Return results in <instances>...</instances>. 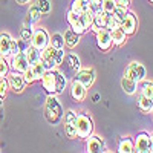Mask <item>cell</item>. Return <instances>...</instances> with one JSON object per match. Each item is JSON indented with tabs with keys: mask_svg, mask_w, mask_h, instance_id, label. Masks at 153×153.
Segmentation results:
<instances>
[{
	"mask_svg": "<svg viewBox=\"0 0 153 153\" xmlns=\"http://www.w3.org/2000/svg\"><path fill=\"white\" fill-rule=\"evenodd\" d=\"M42 86L48 94H52V95H60L65 92L68 80L63 72L52 69V71H46L42 76Z\"/></svg>",
	"mask_w": 153,
	"mask_h": 153,
	"instance_id": "1",
	"label": "cell"
},
{
	"mask_svg": "<svg viewBox=\"0 0 153 153\" xmlns=\"http://www.w3.org/2000/svg\"><path fill=\"white\" fill-rule=\"evenodd\" d=\"M63 58H65V51L63 49H55L52 46H48L43 51H40V61L46 71L57 69L60 65H63Z\"/></svg>",
	"mask_w": 153,
	"mask_h": 153,
	"instance_id": "2",
	"label": "cell"
},
{
	"mask_svg": "<svg viewBox=\"0 0 153 153\" xmlns=\"http://www.w3.org/2000/svg\"><path fill=\"white\" fill-rule=\"evenodd\" d=\"M45 117L48 120L49 124L57 126L61 118H63V107L60 104V101L55 95L49 94L46 98V103H45Z\"/></svg>",
	"mask_w": 153,
	"mask_h": 153,
	"instance_id": "3",
	"label": "cell"
},
{
	"mask_svg": "<svg viewBox=\"0 0 153 153\" xmlns=\"http://www.w3.org/2000/svg\"><path fill=\"white\" fill-rule=\"evenodd\" d=\"M74 126L76 130V136L81 139H86L94 132V121L87 113H76V117L74 120Z\"/></svg>",
	"mask_w": 153,
	"mask_h": 153,
	"instance_id": "4",
	"label": "cell"
},
{
	"mask_svg": "<svg viewBox=\"0 0 153 153\" xmlns=\"http://www.w3.org/2000/svg\"><path fill=\"white\" fill-rule=\"evenodd\" d=\"M133 152H136V153H152L153 152L152 136L146 132L138 133L135 141H133Z\"/></svg>",
	"mask_w": 153,
	"mask_h": 153,
	"instance_id": "5",
	"label": "cell"
},
{
	"mask_svg": "<svg viewBox=\"0 0 153 153\" xmlns=\"http://www.w3.org/2000/svg\"><path fill=\"white\" fill-rule=\"evenodd\" d=\"M124 75L132 78V80H135L136 83H139L141 80L146 78V68H144V65H141V63L132 61V63L127 65V68L124 71Z\"/></svg>",
	"mask_w": 153,
	"mask_h": 153,
	"instance_id": "6",
	"label": "cell"
},
{
	"mask_svg": "<svg viewBox=\"0 0 153 153\" xmlns=\"http://www.w3.org/2000/svg\"><path fill=\"white\" fill-rule=\"evenodd\" d=\"M34 48H37L38 51H43L45 48L49 46V34L43 29V28H38L32 32L31 37V42H29Z\"/></svg>",
	"mask_w": 153,
	"mask_h": 153,
	"instance_id": "7",
	"label": "cell"
},
{
	"mask_svg": "<svg viewBox=\"0 0 153 153\" xmlns=\"http://www.w3.org/2000/svg\"><path fill=\"white\" fill-rule=\"evenodd\" d=\"M74 80L80 81L86 89H89V87L94 84V81H95V71L92 68H83V69L80 68L78 71H76Z\"/></svg>",
	"mask_w": 153,
	"mask_h": 153,
	"instance_id": "8",
	"label": "cell"
},
{
	"mask_svg": "<svg viewBox=\"0 0 153 153\" xmlns=\"http://www.w3.org/2000/svg\"><path fill=\"white\" fill-rule=\"evenodd\" d=\"M97 46L101 52H109L112 49V38H110V31L106 28H101L97 31Z\"/></svg>",
	"mask_w": 153,
	"mask_h": 153,
	"instance_id": "9",
	"label": "cell"
},
{
	"mask_svg": "<svg viewBox=\"0 0 153 153\" xmlns=\"http://www.w3.org/2000/svg\"><path fill=\"white\" fill-rule=\"evenodd\" d=\"M86 150L89 153H101V152H106V144H104V139L101 136L97 135H89L86 138Z\"/></svg>",
	"mask_w": 153,
	"mask_h": 153,
	"instance_id": "10",
	"label": "cell"
},
{
	"mask_svg": "<svg viewBox=\"0 0 153 153\" xmlns=\"http://www.w3.org/2000/svg\"><path fill=\"white\" fill-rule=\"evenodd\" d=\"M120 28L124 31V34H126L127 37H130V35H133V34L136 32V29H138V19H136V16L133 14V12L127 11V16H126V19L120 23Z\"/></svg>",
	"mask_w": 153,
	"mask_h": 153,
	"instance_id": "11",
	"label": "cell"
},
{
	"mask_svg": "<svg viewBox=\"0 0 153 153\" xmlns=\"http://www.w3.org/2000/svg\"><path fill=\"white\" fill-rule=\"evenodd\" d=\"M8 84H9V89L11 91H14L16 94H20L23 92V89H25V80H23V75L20 72H16V71H12V72H8Z\"/></svg>",
	"mask_w": 153,
	"mask_h": 153,
	"instance_id": "12",
	"label": "cell"
},
{
	"mask_svg": "<svg viewBox=\"0 0 153 153\" xmlns=\"http://www.w3.org/2000/svg\"><path fill=\"white\" fill-rule=\"evenodd\" d=\"M9 66L12 68V71L23 74L25 71L29 68V63H28V60H26V57H25L23 52H19V54H16V55H12V57H11Z\"/></svg>",
	"mask_w": 153,
	"mask_h": 153,
	"instance_id": "13",
	"label": "cell"
},
{
	"mask_svg": "<svg viewBox=\"0 0 153 153\" xmlns=\"http://www.w3.org/2000/svg\"><path fill=\"white\" fill-rule=\"evenodd\" d=\"M109 19H110V14H107V12H104L103 9H98L94 12V22H92V29L97 32L98 29L101 28H106L107 23H109Z\"/></svg>",
	"mask_w": 153,
	"mask_h": 153,
	"instance_id": "14",
	"label": "cell"
},
{
	"mask_svg": "<svg viewBox=\"0 0 153 153\" xmlns=\"http://www.w3.org/2000/svg\"><path fill=\"white\" fill-rule=\"evenodd\" d=\"M68 23H69V26L74 32H76L78 35H83L86 32V28L83 26V23H81V19L78 14H75V12L69 11L68 12Z\"/></svg>",
	"mask_w": 153,
	"mask_h": 153,
	"instance_id": "15",
	"label": "cell"
},
{
	"mask_svg": "<svg viewBox=\"0 0 153 153\" xmlns=\"http://www.w3.org/2000/svg\"><path fill=\"white\" fill-rule=\"evenodd\" d=\"M86 94H87V89L80 81L74 80L72 84H71V97L76 101V103H81V101L86 98Z\"/></svg>",
	"mask_w": 153,
	"mask_h": 153,
	"instance_id": "16",
	"label": "cell"
},
{
	"mask_svg": "<svg viewBox=\"0 0 153 153\" xmlns=\"http://www.w3.org/2000/svg\"><path fill=\"white\" fill-rule=\"evenodd\" d=\"M110 38H112V46H123L127 42V35L120 26L110 29Z\"/></svg>",
	"mask_w": 153,
	"mask_h": 153,
	"instance_id": "17",
	"label": "cell"
},
{
	"mask_svg": "<svg viewBox=\"0 0 153 153\" xmlns=\"http://www.w3.org/2000/svg\"><path fill=\"white\" fill-rule=\"evenodd\" d=\"M11 35L8 32L0 34V57L8 58L9 57V46H11Z\"/></svg>",
	"mask_w": 153,
	"mask_h": 153,
	"instance_id": "18",
	"label": "cell"
},
{
	"mask_svg": "<svg viewBox=\"0 0 153 153\" xmlns=\"http://www.w3.org/2000/svg\"><path fill=\"white\" fill-rule=\"evenodd\" d=\"M121 86H123V91L127 94V95H135L136 91H138V83L132 78H129V76H123L121 80Z\"/></svg>",
	"mask_w": 153,
	"mask_h": 153,
	"instance_id": "19",
	"label": "cell"
},
{
	"mask_svg": "<svg viewBox=\"0 0 153 153\" xmlns=\"http://www.w3.org/2000/svg\"><path fill=\"white\" fill-rule=\"evenodd\" d=\"M153 98H149V97H146V95H143V94H139V97H138V109L141 110L143 113H150L152 112V109H153V101H152Z\"/></svg>",
	"mask_w": 153,
	"mask_h": 153,
	"instance_id": "20",
	"label": "cell"
},
{
	"mask_svg": "<svg viewBox=\"0 0 153 153\" xmlns=\"http://www.w3.org/2000/svg\"><path fill=\"white\" fill-rule=\"evenodd\" d=\"M63 63H66L68 69H69V71H74V72H76V71L81 68L80 58H78V55H75V54H68V55H65V58H63Z\"/></svg>",
	"mask_w": 153,
	"mask_h": 153,
	"instance_id": "21",
	"label": "cell"
},
{
	"mask_svg": "<svg viewBox=\"0 0 153 153\" xmlns=\"http://www.w3.org/2000/svg\"><path fill=\"white\" fill-rule=\"evenodd\" d=\"M63 40H65V46L72 49V48H75L76 45L80 43V35L76 32H74L72 29H68L65 32V35H63Z\"/></svg>",
	"mask_w": 153,
	"mask_h": 153,
	"instance_id": "22",
	"label": "cell"
},
{
	"mask_svg": "<svg viewBox=\"0 0 153 153\" xmlns=\"http://www.w3.org/2000/svg\"><path fill=\"white\" fill-rule=\"evenodd\" d=\"M118 152L120 153H132L133 152V139L130 136H121L118 141Z\"/></svg>",
	"mask_w": 153,
	"mask_h": 153,
	"instance_id": "23",
	"label": "cell"
},
{
	"mask_svg": "<svg viewBox=\"0 0 153 153\" xmlns=\"http://www.w3.org/2000/svg\"><path fill=\"white\" fill-rule=\"evenodd\" d=\"M23 54H25V57H26V60H28L29 65H32V63H35V61L40 60V51H38L37 48H34L32 45H28L26 49L23 51Z\"/></svg>",
	"mask_w": 153,
	"mask_h": 153,
	"instance_id": "24",
	"label": "cell"
},
{
	"mask_svg": "<svg viewBox=\"0 0 153 153\" xmlns=\"http://www.w3.org/2000/svg\"><path fill=\"white\" fill-rule=\"evenodd\" d=\"M126 16H127V8L126 6H121V5H117L115 6V9L112 11V14H110V17L117 22L118 25L126 19Z\"/></svg>",
	"mask_w": 153,
	"mask_h": 153,
	"instance_id": "25",
	"label": "cell"
},
{
	"mask_svg": "<svg viewBox=\"0 0 153 153\" xmlns=\"http://www.w3.org/2000/svg\"><path fill=\"white\" fill-rule=\"evenodd\" d=\"M89 9V2L87 0H74L72 2V6H71V11L75 12V14H83L84 11Z\"/></svg>",
	"mask_w": 153,
	"mask_h": 153,
	"instance_id": "26",
	"label": "cell"
},
{
	"mask_svg": "<svg viewBox=\"0 0 153 153\" xmlns=\"http://www.w3.org/2000/svg\"><path fill=\"white\" fill-rule=\"evenodd\" d=\"M29 68H31V71H32V74H34V76H35V80H40L42 76H43V74L46 72V69H45V66L42 65L40 60L35 61V63H32V65H29Z\"/></svg>",
	"mask_w": 153,
	"mask_h": 153,
	"instance_id": "27",
	"label": "cell"
},
{
	"mask_svg": "<svg viewBox=\"0 0 153 153\" xmlns=\"http://www.w3.org/2000/svg\"><path fill=\"white\" fill-rule=\"evenodd\" d=\"M80 19H81V23H83V26L86 28V31L91 29L92 22H94V12L91 9H87V11L83 12V14H80Z\"/></svg>",
	"mask_w": 153,
	"mask_h": 153,
	"instance_id": "28",
	"label": "cell"
},
{
	"mask_svg": "<svg viewBox=\"0 0 153 153\" xmlns=\"http://www.w3.org/2000/svg\"><path fill=\"white\" fill-rule=\"evenodd\" d=\"M49 46H52L55 49H63L65 48V40H63L61 34H54L52 37H49Z\"/></svg>",
	"mask_w": 153,
	"mask_h": 153,
	"instance_id": "29",
	"label": "cell"
},
{
	"mask_svg": "<svg viewBox=\"0 0 153 153\" xmlns=\"http://www.w3.org/2000/svg\"><path fill=\"white\" fill-rule=\"evenodd\" d=\"M139 83H143V86H141V94L143 95H146V97H149V98H153V84H152V81H149V80H141Z\"/></svg>",
	"mask_w": 153,
	"mask_h": 153,
	"instance_id": "30",
	"label": "cell"
},
{
	"mask_svg": "<svg viewBox=\"0 0 153 153\" xmlns=\"http://www.w3.org/2000/svg\"><path fill=\"white\" fill-rule=\"evenodd\" d=\"M32 32H34L32 26H28V25H23L22 29H20V38H22L23 42L29 43V42H31V37H32Z\"/></svg>",
	"mask_w": 153,
	"mask_h": 153,
	"instance_id": "31",
	"label": "cell"
},
{
	"mask_svg": "<svg viewBox=\"0 0 153 153\" xmlns=\"http://www.w3.org/2000/svg\"><path fill=\"white\" fill-rule=\"evenodd\" d=\"M34 2L42 14H49L51 12V0H34Z\"/></svg>",
	"mask_w": 153,
	"mask_h": 153,
	"instance_id": "32",
	"label": "cell"
},
{
	"mask_svg": "<svg viewBox=\"0 0 153 153\" xmlns=\"http://www.w3.org/2000/svg\"><path fill=\"white\" fill-rule=\"evenodd\" d=\"M117 5H118L117 0H101V9L107 12V14H112V11L115 9Z\"/></svg>",
	"mask_w": 153,
	"mask_h": 153,
	"instance_id": "33",
	"label": "cell"
},
{
	"mask_svg": "<svg viewBox=\"0 0 153 153\" xmlns=\"http://www.w3.org/2000/svg\"><path fill=\"white\" fill-rule=\"evenodd\" d=\"M65 133H66V136L71 138V139L78 138V136H76V130H75L74 123H66V124H65Z\"/></svg>",
	"mask_w": 153,
	"mask_h": 153,
	"instance_id": "34",
	"label": "cell"
},
{
	"mask_svg": "<svg viewBox=\"0 0 153 153\" xmlns=\"http://www.w3.org/2000/svg\"><path fill=\"white\" fill-rule=\"evenodd\" d=\"M22 75H23L25 84H28V86H31L32 83H35V81H37V80H35V76H34V74H32V71H31V68H28V69L25 71Z\"/></svg>",
	"mask_w": 153,
	"mask_h": 153,
	"instance_id": "35",
	"label": "cell"
},
{
	"mask_svg": "<svg viewBox=\"0 0 153 153\" xmlns=\"http://www.w3.org/2000/svg\"><path fill=\"white\" fill-rule=\"evenodd\" d=\"M9 72V63L6 61V58L0 57V78H5Z\"/></svg>",
	"mask_w": 153,
	"mask_h": 153,
	"instance_id": "36",
	"label": "cell"
},
{
	"mask_svg": "<svg viewBox=\"0 0 153 153\" xmlns=\"http://www.w3.org/2000/svg\"><path fill=\"white\" fill-rule=\"evenodd\" d=\"M8 89H9V84H8L6 76H5V78H0V97H2V98H5V97H6Z\"/></svg>",
	"mask_w": 153,
	"mask_h": 153,
	"instance_id": "37",
	"label": "cell"
},
{
	"mask_svg": "<svg viewBox=\"0 0 153 153\" xmlns=\"http://www.w3.org/2000/svg\"><path fill=\"white\" fill-rule=\"evenodd\" d=\"M75 117H76V112L75 110H68V112H63V121H65V124L66 123H74V120H75Z\"/></svg>",
	"mask_w": 153,
	"mask_h": 153,
	"instance_id": "38",
	"label": "cell"
},
{
	"mask_svg": "<svg viewBox=\"0 0 153 153\" xmlns=\"http://www.w3.org/2000/svg\"><path fill=\"white\" fill-rule=\"evenodd\" d=\"M87 2H89V9L92 12L101 9V0H87Z\"/></svg>",
	"mask_w": 153,
	"mask_h": 153,
	"instance_id": "39",
	"label": "cell"
},
{
	"mask_svg": "<svg viewBox=\"0 0 153 153\" xmlns=\"http://www.w3.org/2000/svg\"><path fill=\"white\" fill-rule=\"evenodd\" d=\"M117 3L121 5V6H126V8H129L130 3H132V0H117Z\"/></svg>",
	"mask_w": 153,
	"mask_h": 153,
	"instance_id": "40",
	"label": "cell"
},
{
	"mask_svg": "<svg viewBox=\"0 0 153 153\" xmlns=\"http://www.w3.org/2000/svg\"><path fill=\"white\" fill-rule=\"evenodd\" d=\"M16 2H17L19 5H28V3H29V0H16Z\"/></svg>",
	"mask_w": 153,
	"mask_h": 153,
	"instance_id": "41",
	"label": "cell"
},
{
	"mask_svg": "<svg viewBox=\"0 0 153 153\" xmlns=\"http://www.w3.org/2000/svg\"><path fill=\"white\" fill-rule=\"evenodd\" d=\"M2 106H3V98L0 97V109H2Z\"/></svg>",
	"mask_w": 153,
	"mask_h": 153,
	"instance_id": "42",
	"label": "cell"
},
{
	"mask_svg": "<svg viewBox=\"0 0 153 153\" xmlns=\"http://www.w3.org/2000/svg\"><path fill=\"white\" fill-rule=\"evenodd\" d=\"M149 2H150V3H152V0H149Z\"/></svg>",
	"mask_w": 153,
	"mask_h": 153,
	"instance_id": "43",
	"label": "cell"
}]
</instances>
